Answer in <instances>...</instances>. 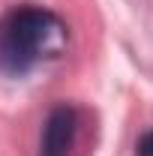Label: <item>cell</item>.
<instances>
[{
	"label": "cell",
	"mask_w": 153,
	"mask_h": 156,
	"mask_svg": "<svg viewBox=\"0 0 153 156\" xmlns=\"http://www.w3.org/2000/svg\"><path fill=\"white\" fill-rule=\"evenodd\" d=\"M66 45V27L60 18L39 6L12 9L0 21V69L24 75L42 57H54Z\"/></svg>",
	"instance_id": "cell-1"
},
{
	"label": "cell",
	"mask_w": 153,
	"mask_h": 156,
	"mask_svg": "<svg viewBox=\"0 0 153 156\" xmlns=\"http://www.w3.org/2000/svg\"><path fill=\"white\" fill-rule=\"evenodd\" d=\"M135 156H153V132H144V135H141Z\"/></svg>",
	"instance_id": "cell-3"
},
{
	"label": "cell",
	"mask_w": 153,
	"mask_h": 156,
	"mask_svg": "<svg viewBox=\"0 0 153 156\" xmlns=\"http://www.w3.org/2000/svg\"><path fill=\"white\" fill-rule=\"evenodd\" d=\"M75 141V111L69 105H57L42 132V153L39 156H69Z\"/></svg>",
	"instance_id": "cell-2"
}]
</instances>
